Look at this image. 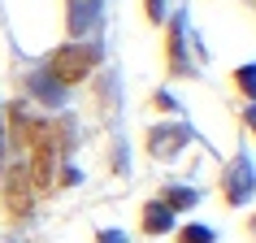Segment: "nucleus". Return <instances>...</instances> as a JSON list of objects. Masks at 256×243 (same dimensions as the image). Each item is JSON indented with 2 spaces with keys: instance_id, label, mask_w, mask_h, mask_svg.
<instances>
[{
  "instance_id": "nucleus-11",
  "label": "nucleus",
  "mask_w": 256,
  "mask_h": 243,
  "mask_svg": "<svg viewBox=\"0 0 256 243\" xmlns=\"http://www.w3.org/2000/svg\"><path fill=\"white\" fill-rule=\"evenodd\" d=\"M35 92H40L44 100H52V104H56V100H61V82H56L52 74H48V70H44L40 78H35Z\"/></svg>"
},
{
  "instance_id": "nucleus-5",
  "label": "nucleus",
  "mask_w": 256,
  "mask_h": 243,
  "mask_svg": "<svg viewBox=\"0 0 256 243\" xmlns=\"http://www.w3.org/2000/svg\"><path fill=\"white\" fill-rule=\"evenodd\" d=\"M9 130H14V144L22 152H30L35 148V139L44 135V122H35L26 113V104H9Z\"/></svg>"
},
{
  "instance_id": "nucleus-4",
  "label": "nucleus",
  "mask_w": 256,
  "mask_h": 243,
  "mask_svg": "<svg viewBox=\"0 0 256 243\" xmlns=\"http://www.w3.org/2000/svg\"><path fill=\"white\" fill-rule=\"evenodd\" d=\"M165 61H170V74L187 78L191 74V61H187V18L178 14L170 22V48H165Z\"/></svg>"
},
{
  "instance_id": "nucleus-6",
  "label": "nucleus",
  "mask_w": 256,
  "mask_h": 243,
  "mask_svg": "<svg viewBox=\"0 0 256 243\" xmlns=\"http://www.w3.org/2000/svg\"><path fill=\"white\" fill-rule=\"evenodd\" d=\"M187 139H191V130H187V126H170V130H152V135H148V152H152V156H178Z\"/></svg>"
},
{
  "instance_id": "nucleus-1",
  "label": "nucleus",
  "mask_w": 256,
  "mask_h": 243,
  "mask_svg": "<svg viewBox=\"0 0 256 243\" xmlns=\"http://www.w3.org/2000/svg\"><path fill=\"white\" fill-rule=\"evenodd\" d=\"M96 66H100V44H61V48L48 56V74H52L61 87L82 82Z\"/></svg>"
},
{
  "instance_id": "nucleus-8",
  "label": "nucleus",
  "mask_w": 256,
  "mask_h": 243,
  "mask_svg": "<svg viewBox=\"0 0 256 243\" xmlns=\"http://www.w3.org/2000/svg\"><path fill=\"white\" fill-rule=\"evenodd\" d=\"M161 200H165V204H170V208H174V213H178V208H191V204L200 200V196H196V191H191V187H170V191H165V196H161Z\"/></svg>"
},
{
  "instance_id": "nucleus-7",
  "label": "nucleus",
  "mask_w": 256,
  "mask_h": 243,
  "mask_svg": "<svg viewBox=\"0 0 256 243\" xmlns=\"http://www.w3.org/2000/svg\"><path fill=\"white\" fill-rule=\"evenodd\" d=\"M139 226H144V234L161 239V234H170V230H174V208H170L165 200H152L148 208H144V222H139Z\"/></svg>"
},
{
  "instance_id": "nucleus-9",
  "label": "nucleus",
  "mask_w": 256,
  "mask_h": 243,
  "mask_svg": "<svg viewBox=\"0 0 256 243\" xmlns=\"http://www.w3.org/2000/svg\"><path fill=\"white\" fill-rule=\"evenodd\" d=\"M234 87H239L248 100H256V61H252V66H239V70H234Z\"/></svg>"
},
{
  "instance_id": "nucleus-13",
  "label": "nucleus",
  "mask_w": 256,
  "mask_h": 243,
  "mask_svg": "<svg viewBox=\"0 0 256 243\" xmlns=\"http://www.w3.org/2000/svg\"><path fill=\"white\" fill-rule=\"evenodd\" d=\"M96 243H126L122 230H104V234H96Z\"/></svg>"
},
{
  "instance_id": "nucleus-10",
  "label": "nucleus",
  "mask_w": 256,
  "mask_h": 243,
  "mask_svg": "<svg viewBox=\"0 0 256 243\" xmlns=\"http://www.w3.org/2000/svg\"><path fill=\"white\" fill-rule=\"evenodd\" d=\"M217 239V230H208V226H182L178 230V243H213Z\"/></svg>"
},
{
  "instance_id": "nucleus-2",
  "label": "nucleus",
  "mask_w": 256,
  "mask_h": 243,
  "mask_svg": "<svg viewBox=\"0 0 256 243\" xmlns=\"http://www.w3.org/2000/svg\"><path fill=\"white\" fill-rule=\"evenodd\" d=\"M30 204H35V182H30L26 165H14L4 174V213L14 217V222H22L30 213Z\"/></svg>"
},
{
  "instance_id": "nucleus-3",
  "label": "nucleus",
  "mask_w": 256,
  "mask_h": 243,
  "mask_svg": "<svg viewBox=\"0 0 256 243\" xmlns=\"http://www.w3.org/2000/svg\"><path fill=\"white\" fill-rule=\"evenodd\" d=\"M256 191V174H252V161L248 156H234V161L226 165V178H222V196H226L230 204H248Z\"/></svg>"
},
{
  "instance_id": "nucleus-14",
  "label": "nucleus",
  "mask_w": 256,
  "mask_h": 243,
  "mask_svg": "<svg viewBox=\"0 0 256 243\" xmlns=\"http://www.w3.org/2000/svg\"><path fill=\"white\" fill-rule=\"evenodd\" d=\"M248 126H252V130H256V104L248 108Z\"/></svg>"
},
{
  "instance_id": "nucleus-12",
  "label": "nucleus",
  "mask_w": 256,
  "mask_h": 243,
  "mask_svg": "<svg viewBox=\"0 0 256 243\" xmlns=\"http://www.w3.org/2000/svg\"><path fill=\"white\" fill-rule=\"evenodd\" d=\"M148 18L152 22H165V0H148Z\"/></svg>"
}]
</instances>
